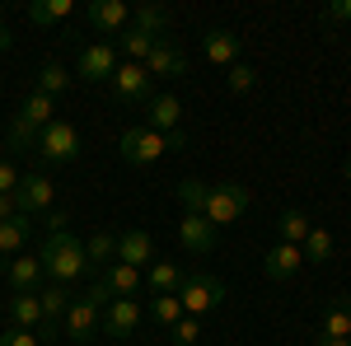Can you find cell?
I'll list each match as a JSON object with an SVG mask.
<instances>
[{"instance_id": "6da1fadb", "label": "cell", "mask_w": 351, "mask_h": 346, "mask_svg": "<svg viewBox=\"0 0 351 346\" xmlns=\"http://www.w3.org/2000/svg\"><path fill=\"white\" fill-rule=\"evenodd\" d=\"M43 271H47V281H61V286H71V281H80L89 276L94 267L84 258V243L71 234V230H47V243H43Z\"/></svg>"}, {"instance_id": "7a4b0ae2", "label": "cell", "mask_w": 351, "mask_h": 346, "mask_svg": "<svg viewBox=\"0 0 351 346\" xmlns=\"http://www.w3.org/2000/svg\"><path fill=\"white\" fill-rule=\"evenodd\" d=\"M178 304H183V314L202 319V314H211V309L225 304V281L211 276V271H188L183 286H178Z\"/></svg>"}, {"instance_id": "3957f363", "label": "cell", "mask_w": 351, "mask_h": 346, "mask_svg": "<svg viewBox=\"0 0 351 346\" xmlns=\"http://www.w3.org/2000/svg\"><path fill=\"white\" fill-rule=\"evenodd\" d=\"M33 150H38V160L43 164H71L80 155V132H75V122H47L38 140H33Z\"/></svg>"}, {"instance_id": "277c9868", "label": "cell", "mask_w": 351, "mask_h": 346, "mask_svg": "<svg viewBox=\"0 0 351 346\" xmlns=\"http://www.w3.org/2000/svg\"><path fill=\"white\" fill-rule=\"evenodd\" d=\"M56 201V183L43 173V169H28V173H19V187H14V206H19V215H47Z\"/></svg>"}, {"instance_id": "5b68a950", "label": "cell", "mask_w": 351, "mask_h": 346, "mask_svg": "<svg viewBox=\"0 0 351 346\" xmlns=\"http://www.w3.org/2000/svg\"><path fill=\"white\" fill-rule=\"evenodd\" d=\"M248 201H253V192H248L243 183H220V187L206 192V211L202 215L220 230V225H234V220L248 211Z\"/></svg>"}, {"instance_id": "8992f818", "label": "cell", "mask_w": 351, "mask_h": 346, "mask_svg": "<svg viewBox=\"0 0 351 346\" xmlns=\"http://www.w3.org/2000/svg\"><path fill=\"white\" fill-rule=\"evenodd\" d=\"M117 150H122V160L136 164V169H145V164H155L169 155V136L150 132V127H127L122 140H117Z\"/></svg>"}, {"instance_id": "52a82bcc", "label": "cell", "mask_w": 351, "mask_h": 346, "mask_svg": "<svg viewBox=\"0 0 351 346\" xmlns=\"http://www.w3.org/2000/svg\"><path fill=\"white\" fill-rule=\"evenodd\" d=\"M112 94H117V103L127 108H145L155 94H150V75H145V66H136V61H122L117 71H112Z\"/></svg>"}, {"instance_id": "ba28073f", "label": "cell", "mask_w": 351, "mask_h": 346, "mask_svg": "<svg viewBox=\"0 0 351 346\" xmlns=\"http://www.w3.org/2000/svg\"><path fill=\"white\" fill-rule=\"evenodd\" d=\"M122 66V52H117V42H89L80 52V66H75V75L89 84H104L112 80V71Z\"/></svg>"}, {"instance_id": "9c48e42d", "label": "cell", "mask_w": 351, "mask_h": 346, "mask_svg": "<svg viewBox=\"0 0 351 346\" xmlns=\"http://www.w3.org/2000/svg\"><path fill=\"white\" fill-rule=\"evenodd\" d=\"M99 304L89 299V295H75L71 299V309H66V319H61V332L71 337V342H94V332H99Z\"/></svg>"}, {"instance_id": "30bf717a", "label": "cell", "mask_w": 351, "mask_h": 346, "mask_svg": "<svg viewBox=\"0 0 351 346\" xmlns=\"http://www.w3.org/2000/svg\"><path fill=\"white\" fill-rule=\"evenodd\" d=\"M141 319H145V314H141L136 299H112L108 309L99 314V332H104V337H132L136 328H141Z\"/></svg>"}, {"instance_id": "8fae6325", "label": "cell", "mask_w": 351, "mask_h": 346, "mask_svg": "<svg viewBox=\"0 0 351 346\" xmlns=\"http://www.w3.org/2000/svg\"><path fill=\"white\" fill-rule=\"evenodd\" d=\"M145 75L150 80H178V75H188V56L178 52L169 38H160L150 47V56H145Z\"/></svg>"}, {"instance_id": "7c38bea8", "label": "cell", "mask_w": 351, "mask_h": 346, "mask_svg": "<svg viewBox=\"0 0 351 346\" xmlns=\"http://www.w3.org/2000/svg\"><path fill=\"white\" fill-rule=\"evenodd\" d=\"M84 19H89V28H94V33L117 38V33H127V28H132V10H127L122 0H94V5L84 10Z\"/></svg>"}, {"instance_id": "4fadbf2b", "label": "cell", "mask_w": 351, "mask_h": 346, "mask_svg": "<svg viewBox=\"0 0 351 346\" xmlns=\"http://www.w3.org/2000/svg\"><path fill=\"white\" fill-rule=\"evenodd\" d=\"M5 319L14 323V328L43 332V299H38V291H14L5 299Z\"/></svg>"}, {"instance_id": "5bb4252c", "label": "cell", "mask_w": 351, "mask_h": 346, "mask_svg": "<svg viewBox=\"0 0 351 346\" xmlns=\"http://www.w3.org/2000/svg\"><path fill=\"white\" fill-rule=\"evenodd\" d=\"M117 262L145 271V267L155 262V239H150L145 230H122V234H117Z\"/></svg>"}, {"instance_id": "9a60e30c", "label": "cell", "mask_w": 351, "mask_h": 346, "mask_svg": "<svg viewBox=\"0 0 351 346\" xmlns=\"http://www.w3.org/2000/svg\"><path fill=\"white\" fill-rule=\"evenodd\" d=\"M300 267H304V253H300L295 243H271L267 253H263V276L267 281H291Z\"/></svg>"}, {"instance_id": "2e32d148", "label": "cell", "mask_w": 351, "mask_h": 346, "mask_svg": "<svg viewBox=\"0 0 351 346\" xmlns=\"http://www.w3.org/2000/svg\"><path fill=\"white\" fill-rule=\"evenodd\" d=\"M216 225L206 220V215H183V225H178V243L188 248V253H197V258H206L211 248H216Z\"/></svg>"}, {"instance_id": "e0dca14e", "label": "cell", "mask_w": 351, "mask_h": 346, "mask_svg": "<svg viewBox=\"0 0 351 346\" xmlns=\"http://www.w3.org/2000/svg\"><path fill=\"white\" fill-rule=\"evenodd\" d=\"M239 47L243 42L230 33V28H206V33H202V52H206L211 66H225V71H230V66L239 61Z\"/></svg>"}, {"instance_id": "ac0fdd59", "label": "cell", "mask_w": 351, "mask_h": 346, "mask_svg": "<svg viewBox=\"0 0 351 346\" xmlns=\"http://www.w3.org/2000/svg\"><path fill=\"white\" fill-rule=\"evenodd\" d=\"M99 281L112 291V299H136V291L145 286V271H136V267H127V262H108L99 271Z\"/></svg>"}, {"instance_id": "d6986e66", "label": "cell", "mask_w": 351, "mask_h": 346, "mask_svg": "<svg viewBox=\"0 0 351 346\" xmlns=\"http://www.w3.org/2000/svg\"><path fill=\"white\" fill-rule=\"evenodd\" d=\"M145 127L150 132H160V136H169V132H178V117H183V103L173 99V94H155L150 103H145Z\"/></svg>"}, {"instance_id": "ffe728a7", "label": "cell", "mask_w": 351, "mask_h": 346, "mask_svg": "<svg viewBox=\"0 0 351 346\" xmlns=\"http://www.w3.org/2000/svg\"><path fill=\"white\" fill-rule=\"evenodd\" d=\"M33 230H38L33 215H10V220L0 225V258H19V248L33 239Z\"/></svg>"}, {"instance_id": "44dd1931", "label": "cell", "mask_w": 351, "mask_h": 346, "mask_svg": "<svg viewBox=\"0 0 351 346\" xmlns=\"http://www.w3.org/2000/svg\"><path fill=\"white\" fill-rule=\"evenodd\" d=\"M5 276H10V286H14V291H38L47 271H43V258H33V253H19V258H10Z\"/></svg>"}, {"instance_id": "7402d4cb", "label": "cell", "mask_w": 351, "mask_h": 346, "mask_svg": "<svg viewBox=\"0 0 351 346\" xmlns=\"http://www.w3.org/2000/svg\"><path fill=\"white\" fill-rule=\"evenodd\" d=\"M183 262H169V258H160V262L145 267V281H150V291L155 295H178V286H183Z\"/></svg>"}, {"instance_id": "603a6c76", "label": "cell", "mask_w": 351, "mask_h": 346, "mask_svg": "<svg viewBox=\"0 0 351 346\" xmlns=\"http://www.w3.org/2000/svg\"><path fill=\"white\" fill-rule=\"evenodd\" d=\"M14 117H19V122H28L33 132H43L47 122H56V99H47V94H38V89H33V94L24 99V108H19Z\"/></svg>"}, {"instance_id": "cb8c5ba5", "label": "cell", "mask_w": 351, "mask_h": 346, "mask_svg": "<svg viewBox=\"0 0 351 346\" xmlns=\"http://www.w3.org/2000/svg\"><path fill=\"white\" fill-rule=\"evenodd\" d=\"M132 28H141L145 38L160 42L164 28H169V10H164V5H136V10H132Z\"/></svg>"}, {"instance_id": "d4e9b609", "label": "cell", "mask_w": 351, "mask_h": 346, "mask_svg": "<svg viewBox=\"0 0 351 346\" xmlns=\"http://www.w3.org/2000/svg\"><path fill=\"white\" fill-rule=\"evenodd\" d=\"M71 10H75V0H33V5H28V24L52 28V24H61Z\"/></svg>"}, {"instance_id": "484cf974", "label": "cell", "mask_w": 351, "mask_h": 346, "mask_svg": "<svg viewBox=\"0 0 351 346\" xmlns=\"http://www.w3.org/2000/svg\"><path fill=\"white\" fill-rule=\"evenodd\" d=\"M319 332H328V337H351V295H337V299L328 304Z\"/></svg>"}, {"instance_id": "4316f807", "label": "cell", "mask_w": 351, "mask_h": 346, "mask_svg": "<svg viewBox=\"0 0 351 346\" xmlns=\"http://www.w3.org/2000/svg\"><path fill=\"white\" fill-rule=\"evenodd\" d=\"M206 192H211V187L202 183V178H183V183L173 187V197H178L183 215H202V211H206Z\"/></svg>"}, {"instance_id": "83f0119b", "label": "cell", "mask_w": 351, "mask_h": 346, "mask_svg": "<svg viewBox=\"0 0 351 346\" xmlns=\"http://www.w3.org/2000/svg\"><path fill=\"white\" fill-rule=\"evenodd\" d=\"M150 47H155V38H145L141 28H127V33H117V52H122V61H136V66H145Z\"/></svg>"}, {"instance_id": "f1b7e54d", "label": "cell", "mask_w": 351, "mask_h": 346, "mask_svg": "<svg viewBox=\"0 0 351 346\" xmlns=\"http://www.w3.org/2000/svg\"><path fill=\"white\" fill-rule=\"evenodd\" d=\"M71 89V71L61 66V61H47L43 71H38V94H47V99H61Z\"/></svg>"}, {"instance_id": "f546056e", "label": "cell", "mask_w": 351, "mask_h": 346, "mask_svg": "<svg viewBox=\"0 0 351 346\" xmlns=\"http://www.w3.org/2000/svg\"><path fill=\"white\" fill-rule=\"evenodd\" d=\"M309 230H314V225L304 220V211H281V215H276V234H281V243H295V248H300Z\"/></svg>"}, {"instance_id": "4dcf8cb0", "label": "cell", "mask_w": 351, "mask_h": 346, "mask_svg": "<svg viewBox=\"0 0 351 346\" xmlns=\"http://www.w3.org/2000/svg\"><path fill=\"white\" fill-rule=\"evenodd\" d=\"M84 258H89V267H108L112 258H117V239L104 234V230L89 234V239H84Z\"/></svg>"}, {"instance_id": "1f68e13d", "label": "cell", "mask_w": 351, "mask_h": 346, "mask_svg": "<svg viewBox=\"0 0 351 346\" xmlns=\"http://www.w3.org/2000/svg\"><path fill=\"white\" fill-rule=\"evenodd\" d=\"M150 319H155L164 332H169L173 323L183 319V304H178V295H155V299H150Z\"/></svg>"}, {"instance_id": "d6a6232c", "label": "cell", "mask_w": 351, "mask_h": 346, "mask_svg": "<svg viewBox=\"0 0 351 346\" xmlns=\"http://www.w3.org/2000/svg\"><path fill=\"white\" fill-rule=\"evenodd\" d=\"M300 253H304V262H328L332 258V234L328 230H309L304 243H300Z\"/></svg>"}, {"instance_id": "836d02e7", "label": "cell", "mask_w": 351, "mask_h": 346, "mask_svg": "<svg viewBox=\"0 0 351 346\" xmlns=\"http://www.w3.org/2000/svg\"><path fill=\"white\" fill-rule=\"evenodd\" d=\"M197 337H202V319H192V314H183V319L169 328V342L173 346H192Z\"/></svg>"}, {"instance_id": "e575fe53", "label": "cell", "mask_w": 351, "mask_h": 346, "mask_svg": "<svg viewBox=\"0 0 351 346\" xmlns=\"http://www.w3.org/2000/svg\"><path fill=\"white\" fill-rule=\"evenodd\" d=\"M253 80H258V75H253V66H243V61H234V66L225 71V84H230V94H248V89H253Z\"/></svg>"}, {"instance_id": "d590c367", "label": "cell", "mask_w": 351, "mask_h": 346, "mask_svg": "<svg viewBox=\"0 0 351 346\" xmlns=\"http://www.w3.org/2000/svg\"><path fill=\"white\" fill-rule=\"evenodd\" d=\"M33 140H38V132L14 117V122H10V150H33Z\"/></svg>"}, {"instance_id": "8d00e7d4", "label": "cell", "mask_w": 351, "mask_h": 346, "mask_svg": "<svg viewBox=\"0 0 351 346\" xmlns=\"http://www.w3.org/2000/svg\"><path fill=\"white\" fill-rule=\"evenodd\" d=\"M0 346H43V342H38V332H28V328H14V323H10V328L0 332Z\"/></svg>"}, {"instance_id": "74e56055", "label": "cell", "mask_w": 351, "mask_h": 346, "mask_svg": "<svg viewBox=\"0 0 351 346\" xmlns=\"http://www.w3.org/2000/svg\"><path fill=\"white\" fill-rule=\"evenodd\" d=\"M14 187H19V169L10 160H0V197H14Z\"/></svg>"}, {"instance_id": "f35d334b", "label": "cell", "mask_w": 351, "mask_h": 346, "mask_svg": "<svg viewBox=\"0 0 351 346\" xmlns=\"http://www.w3.org/2000/svg\"><path fill=\"white\" fill-rule=\"evenodd\" d=\"M324 24H351V0H337L324 10Z\"/></svg>"}, {"instance_id": "ab89813d", "label": "cell", "mask_w": 351, "mask_h": 346, "mask_svg": "<svg viewBox=\"0 0 351 346\" xmlns=\"http://www.w3.org/2000/svg\"><path fill=\"white\" fill-rule=\"evenodd\" d=\"M314 346H351V337H328V332H314Z\"/></svg>"}, {"instance_id": "60d3db41", "label": "cell", "mask_w": 351, "mask_h": 346, "mask_svg": "<svg viewBox=\"0 0 351 346\" xmlns=\"http://www.w3.org/2000/svg\"><path fill=\"white\" fill-rule=\"evenodd\" d=\"M10 215H19V206H14V197H0V225H5Z\"/></svg>"}, {"instance_id": "b9f144b4", "label": "cell", "mask_w": 351, "mask_h": 346, "mask_svg": "<svg viewBox=\"0 0 351 346\" xmlns=\"http://www.w3.org/2000/svg\"><path fill=\"white\" fill-rule=\"evenodd\" d=\"M71 220H66V211H47V230H66Z\"/></svg>"}, {"instance_id": "7bdbcfd3", "label": "cell", "mask_w": 351, "mask_h": 346, "mask_svg": "<svg viewBox=\"0 0 351 346\" xmlns=\"http://www.w3.org/2000/svg\"><path fill=\"white\" fill-rule=\"evenodd\" d=\"M188 145V132H169V150H183Z\"/></svg>"}, {"instance_id": "ee69618b", "label": "cell", "mask_w": 351, "mask_h": 346, "mask_svg": "<svg viewBox=\"0 0 351 346\" xmlns=\"http://www.w3.org/2000/svg\"><path fill=\"white\" fill-rule=\"evenodd\" d=\"M0 52H10V28H0Z\"/></svg>"}, {"instance_id": "f6af8a7d", "label": "cell", "mask_w": 351, "mask_h": 346, "mask_svg": "<svg viewBox=\"0 0 351 346\" xmlns=\"http://www.w3.org/2000/svg\"><path fill=\"white\" fill-rule=\"evenodd\" d=\"M342 178H347V183H351V155H347V164H342Z\"/></svg>"}]
</instances>
